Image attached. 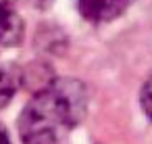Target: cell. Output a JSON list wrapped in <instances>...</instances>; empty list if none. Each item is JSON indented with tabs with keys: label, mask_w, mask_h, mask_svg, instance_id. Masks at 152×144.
<instances>
[{
	"label": "cell",
	"mask_w": 152,
	"mask_h": 144,
	"mask_svg": "<svg viewBox=\"0 0 152 144\" xmlns=\"http://www.w3.org/2000/svg\"><path fill=\"white\" fill-rule=\"evenodd\" d=\"M88 109L86 88L75 79H52L40 88L19 117L23 144H61L83 119Z\"/></svg>",
	"instance_id": "obj_1"
},
{
	"label": "cell",
	"mask_w": 152,
	"mask_h": 144,
	"mask_svg": "<svg viewBox=\"0 0 152 144\" xmlns=\"http://www.w3.org/2000/svg\"><path fill=\"white\" fill-rule=\"evenodd\" d=\"M131 0H77L79 13L92 23H106L125 13Z\"/></svg>",
	"instance_id": "obj_2"
},
{
	"label": "cell",
	"mask_w": 152,
	"mask_h": 144,
	"mask_svg": "<svg viewBox=\"0 0 152 144\" xmlns=\"http://www.w3.org/2000/svg\"><path fill=\"white\" fill-rule=\"evenodd\" d=\"M23 38V25L21 19L11 11L9 4L0 2V44L2 46H15Z\"/></svg>",
	"instance_id": "obj_3"
},
{
	"label": "cell",
	"mask_w": 152,
	"mask_h": 144,
	"mask_svg": "<svg viewBox=\"0 0 152 144\" xmlns=\"http://www.w3.org/2000/svg\"><path fill=\"white\" fill-rule=\"evenodd\" d=\"M19 79H21V75L15 69L0 65V109L15 96V92L19 88Z\"/></svg>",
	"instance_id": "obj_4"
},
{
	"label": "cell",
	"mask_w": 152,
	"mask_h": 144,
	"mask_svg": "<svg viewBox=\"0 0 152 144\" xmlns=\"http://www.w3.org/2000/svg\"><path fill=\"white\" fill-rule=\"evenodd\" d=\"M140 102H142V109L144 113L152 119V75L148 77V82L144 84L142 88V94H140Z\"/></svg>",
	"instance_id": "obj_5"
},
{
	"label": "cell",
	"mask_w": 152,
	"mask_h": 144,
	"mask_svg": "<svg viewBox=\"0 0 152 144\" xmlns=\"http://www.w3.org/2000/svg\"><path fill=\"white\" fill-rule=\"evenodd\" d=\"M0 144H11V138H9V134L0 127Z\"/></svg>",
	"instance_id": "obj_6"
},
{
	"label": "cell",
	"mask_w": 152,
	"mask_h": 144,
	"mask_svg": "<svg viewBox=\"0 0 152 144\" xmlns=\"http://www.w3.org/2000/svg\"><path fill=\"white\" fill-rule=\"evenodd\" d=\"M0 2H2V4H9V7H11V2H13V0H0Z\"/></svg>",
	"instance_id": "obj_7"
}]
</instances>
